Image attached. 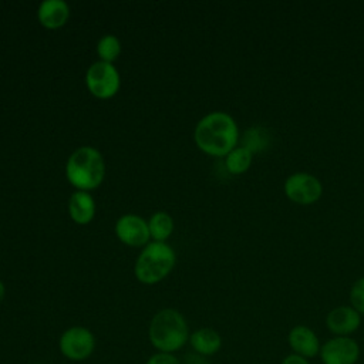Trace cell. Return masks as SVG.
I'll return each instance as SVG.
<instances>
[{
	"label": "cell",
	"mask_w": 364,
	"mask_h": 364,
	"mask_svg": "<svg viewBox=\"0 0 364 364\" xmlns=\"http://www.w3.org/2000/svg\"><path fill=\"white\" fill-rule=\"evenodd\" d=\"M196 146L212 156H226L236 148L239 129L236 121L223 111L206 114L195 127Z\"/></svg>",
	"instance_id": "obj_1"
},
{
	"label": "cell",
	"mask_w": 364,
	"mask_h": 364,
	"mask_svg": "<svg viewBox=\"0 0 364 364\" xmlns=\"http://www.w3.org/2000/svg\"><path fill=\"white\" fill-rule=\"evenodd\" d=\"M189 336L186 318L175 309L159 310L148 326V340L158 353L175 354L189 343Z\"/></svg>",
	"instance_id": "obj_2"
},
{
	"label": "cell",
	"mask_w": 364,
	"mask_h": 364,
	"mask_svg": "<svg viewBox=\"0 0 364 364\" xmlns=\"http://www.w3.org/2000/svg\"><path fill=\"white\" fill-rule=\"evenodd\" d=\"M65 175L78 191H91L101 185L105 176V162L100 151L92 146L77 148L67 159Z\"/></svg>",
	"instance_id": "obj_3"
},
{
	"label": "cell",
	"mask_w": 364,
	"mask_h": 364,
	"mask_svg": "<svg viewBox=\"0 0 364 364\" xmlns=\"http://www.w3.org/2000/svg\"><path fill=\"white\" fill-rule=\"evenodd\" d=\"M176 263L175 250L165 242H151L135 262V276L144 284H155L165 279Z\"/></svg>",
	"instance_id": "obj_4"
},
{
	"label": "cell",
	"mask_w": 364,
	"mask_h": 364,
	"mask_svg": "<svg viewBox=\"0 0 364 364\" xmlns=\"http://www.w3.org/2000/svg\"><path fill=\"white\" fill-rule=\"evenodd\" d=\"M97 340L94 333L84 326H73L64 330L58 338V350L64 358L81 363L95 351Z\"/></svg>",
	"instance_id": "obj_5"
},
{
	"label": "cell",
	"mask_w": 364,
	"mask_h": 364,
	"mask_svg": "<svg viewBox=\"0 0 364 364\" xmlns=\"http://www.w3.org/2000/svg\"><path fill=\"white\" fill-rule=\"evenodd\" d=\"M85 84L94 97L107 100L114 97L119 90V73L114 64L97 61L87 70Z\"/></svg>",
	"instance_id": "obj_6"
},
{
	"label": "cell",
	"mask_w": 364,
	"mask_h": 364,
	"mask_svg": "<svg viewBox=\"0 0 364 364\" xmlns=\"http://www.w3.org/2000/svg\"><path fill=\"white\" fill-rule=\"evenodd\" d=\"M283 189L287 199L297 205H311L317 202L323 193L320 179L307 172H296L287 176Z\"/></svg>",
	"instance_id": "obj_7"
},
{
	"label": "cell",
	"mask_w": 364,
	"mask_h": 364,
	"mask_svg": "<svg viewBox=\"0 0 364 364\" xmlns=\"http://www.w3.org/2000/svg\"><path fill=\"white\" fill-rule=\"evenodd\" d=\"M323 364H355L360 358V346L353 337L334 336L320 348Z\"/></svg>",
	"instance_id": "obj_8"
},
{
	"label": "cell",
	"mask_w": 364,
	"mask_h": 364,
	"mask_svg": "<svg viewBox=\"0 0 364 364\" xmlns=\"http://www.w3.org/2000/svg\"><path fill=\"white\" fill-rule=\"evenodd\" d=\"M117 237L128 246H142L146 245L151 235L148 223L138 215H124L115 223Z\"/></svg>",
	"instance_id": "obj_9"
},
{
	"label": "cell",
	"mask_w": 364,
	"mask_h": 364,
	"mask_svg": "<svg viewBox=\"0 0 364 364\" xmlns=\"http://www.w3.org/2000/svg\"><path fill=\"white\" fill-rule=\"evenodd\" d=\"M361 324V314L351 306L334 307L326 317L327 328L340 337H350L358 330Z\"/></svg>",
	"instance_id": "obj_10"
},
{
	"label": "cell",
	"mask_w": 364,
	"mask_h": 364,
	"mask_svg": "<svg viewBox=\"0 0 364 364\" xmlns=\"http://www.w3.org/2000/svg\"><path fill=\"white\" fill-rule=\"evenodd\" d=\"M287 341L293 354H297L307 360L320 354V348H321L320 340L317 334L307 326H303V324L294 326L289 331Z\"/></svg>",
	"instance_id": "obj_11"
},
{
	"label": "cell",
	"mask_w": 364,
	"mask_h": 364,
	"mask_svg": "<svg viewBox=\"0 0 364 364\" xmlns=\"http://www.w3.org/2000/svg\"><path fill=\"white\" fill-rule=\"evenodd\" d=\"M70 17V7L64 0H44L37 10V18L46 28H60Z\"/></svg>",
	"instance_id": "obj_12"
},
{
	"label": "cell",
	"mask_w": 364,
	"mask_h": 364,
	"mask_svg": "<svg viewBox=\"0 0 364 364\" xmlns=\"http://www.w3.org/2000/svg\"><path fill=\"white\" fill-rule=\"evenodd\" d=\"M189 346L195 354L200 357H210L222 348V337L210 327H200L191 333Z\"/></svg>",
	"instance_id": "obj_13"
},
{
	"label": "cell",
	"mask_w": 364,
	"mask_h": 364,
	"mask_svg": "<svg viewBox=\"0 0 364 364\" xmlns=\"http://www.w3.org/2000/svg\"><path fill=\"white\" fill-rule=\"evenodd\" d=\"M70 218L78 225H87L94 219L95 200L85 191H77L70 196L68 200Z\"/></svg>",
	"instance_id": "obj_14"
},
{
	"label": "cell",
	"mask_w": 364,
	"mask_h": 364,
	"mask_svg": "<svg viewBox=\"0 0 364 364\" xmlns=\"http://www.w3.org/2000/svg\"><path fill=\"white\" fill-rule=\"evenodd\" d=\"M270 132L264 127L255 125L245 131L242 136V146L252 154H259L270 146Z\"/></svg>",
	"instance_id": "obj_15"
},
{
	"label": "cell",
	"mask_w": 364,
	"mask_h": 364,
	"mask_svg": "<svg viewBox=\"0 0 364 364\" xmlns=\"http://www.w3.org/2000/svg\"><path fill=\"white\" fill-rule=\"evenodd\" d=\"M148 228L154 242H165L173 232V220L166 212H156L151 216Z\"/></svg>",
	"instance_id": "obj_16"
},
{
	"label": "cell",
	"mask_w": 364,
	"mask_h": 364,
	"mask_svg": "<svg viewBox=\"0 0 364 364\" xmlns=\"http://www.w3.org/2000/svg\"><path fill=\"white\" fill-rule=\"evenodd\" d=\"M252 152L243 146H236L232 149L225 159V166L232 175L245 173L252 165Z\"/></svg>",
	"instance_id": "obj_17"
},
{
	"label": "cell",
	"mask_w": 364,
	"mask_h": 364,
	"mask_svg": "<svg viewBox=\"0 0 364 364\" xmlns=\"http://www.w3.org/2000/svg\"><path fill=\"white\" fill-rule=\"evenodd\" d=\"M97 53L101 61L112 64V61H115L121 53V43L115 36L107 34L98 41Z\"/></svg>",
	"instance_id": "obj_18"
},
{
	"label": "cell",
	"mask_w": 364,
	"mask_h": 364,
	"mask_svg": "<svg viewBox=\"0 0 364 364\" xmlns=\"http://www.w3.org/2000/svg\"><path fill=\"white\" fill-rule=\"evenodd\" d=\"M350 306L361 316L364 314V277L357 279L350 289Z\"/></svg>",
	"instance_id": "obj_19"
},
{
	"label": "cell",
	"mask_w": 364,
	"mask_h": 364,
	"mask_svg": "<svg viewBox=\"0 0 364 364\" xmlns=\"http://www.w3.org/2000/svg\"><path fill=\"white\" fill-rule=\"evenodd\" d=\"M145 364H182L181 360L175 354H168V353H158L155 351L151 354Z\"/></svg>",
	"instance_id": "obj_20"
},
{
	"label": "cell",
	"mask_w": 364,
	"mask_h": 364,
	"mask_svg": "<svg viewBox=\"0 0 364 364\" xmlns=\"http://www.w3.org/2000/svg\"><path fill=\"white\" fill-rule=\"evenodd\" d=\"M282 364H310V361L304 357H300V355L291 353V354H289L287 357L283 358Z\"/></svg>",
	"instance_id": "obj_21"
},
{
	"label": "cell",
	"mask_w": 364,
	"mask_h": 364,
	"mask_svg": "<svg viewBox=\"0 0 364 364\" xmlns=\"http://www.w3.org/2000/svg\"><path fill=\"white\" fill-rule=\"evenodd\" d=\"M4 296H6V286H4V283L0 280V303L3 301Z\"/></svg>",
	"instance_id": "obj_22"
}]
</instances>
